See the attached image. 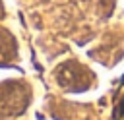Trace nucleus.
I'll list each match as a JSON object with an SVG mask.
<instances>
[{"label":"nucleus","instance_id":"nucleus-2","mask_svg":"<svg viewBox=\"0 0 124 120\" xmlns=\"http://www.w3.org/2000/svg\"><path fill=\"white\" fill-rule=\"evenodd\" d=\"M122 83H124V75H122Z\"/></svg>","mask_w":124,"mask_h":120},{"label":"nucleus","instance_id":"nucleus-1","mask_svg":"<svg viewBox=\"0 0 124 120\" xmlns=\"http://www.w3.org/2000/svg\"><path fill=\"white\" fill-rule=\"evenodd\" d=\"M122 114H124V99H122V103L118 105V108H114V120H120Z\"/></svg>","mask_w":124,"mask_h":120}]
</instances>
